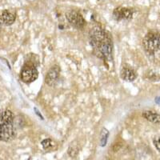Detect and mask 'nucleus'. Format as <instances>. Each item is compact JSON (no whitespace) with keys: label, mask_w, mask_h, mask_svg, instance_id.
I'll list each match as a JSON object with an SVG mask.
<instances>
[{"label":"nucleus","mask_w":160,"mask_h":160,"mask_svg":"<svg viewBox=\"0 0 160 160\" xmlns=\"http://www.w3.org/2000/svg\"><path fill=\"white\" fill-rule=\"evenodd\" d=\"M90 42L94 53L104 61L112 59L113 44L111 35L99 26H95L90 31Z\"/></svg>","instance_id":"f257e3e1"},{"label":"nucleus","mask_w":160,"mask_h":160,"mask_svg":"<svg viewBox=\"0 0 160 160\" xmlns=\"http://www.w3.org/2000/svg\"><path fill=\"white\" fill-rule=\"evenodd\" d=\"M15 115L10 110H0V141L14 139L16 133L14 127Z\"/></svg>","instance_id":"f03ea898"},{"label":"nucleus","mask_w":160,"mask_h":160,"mask_svg":"<svg viewBox=\"0 0 160 160\" xmlns=\"http://www.w3.org/2000/svg\"><path fill=\"white\" fill-rule=\"evenodd\" d=\"M142 46L149 55L160 51V34L150 32L142 40Z\"/></svg>","instance_id":"7ed1b4c3"},{"label":"nucleus","mask_w":160,"mask_h":160,"mask_svg":"<svg viewBox=\"0 0 160 160\" xmlns=\"http://www.w3.org/2000/svg\"><path fill=\"white\" fill-rule=\"evenodd\" d=\"M38 72L35 66L31 62L26 63L22 68L20 77L22 82L26 83H31L38 78Z\"/></svg>","instance_id":"20e7f679"},{"label":"nucleus","mask_w":160,"mask_h":160,"mask_svg":"<svg viewBox=\"0 0 160 160\" xmlns=\"http://www.w3.org/2000/svg\"><path fill=\"white\" fill-rule=\"evenodd\" d=\"M66 18L69 23L74 28H82L86 23L82 15L75 11H70L66 13Z\"/></svg>","instance_id":"39448f33"},{"label":"nucleus","mask_w":160,"mask_h":160,"mask_svg":"<svg viewBox=\"0 0 160 160\" xmlns=\"http://www.w3.org/2000/svg\"><path fill=\"white\" fill-rule=\"evenodd\" d=\"M135 11L131 8H118L113 11V17L117 21L120 20H130L132 18Z\"/></svg>","instance_id":"423d86ee"},{"label":"nucleus","mask_w":160,"mask_h":160,"mask_svg":"<svg viewBox=\"0 0 160 160\" xmlns=\"http://www.w3.org/2000/svg\"><path fill=\"white\" fill-rule=\"evenodd\" d=\"M60 74V68L58 66H54L48 72L45 78L46 83L48 84L50 87H54L56 85L57 82H58V78H59Z\"/></svg>","instance_id":"0eeeda50"},{"label":"nucleus","mask_w":160,"mask_h":160,"mask_svg":"<svg viewBox=\"0 0 160 160\" xmlns=\"http://www.w3.org/2000/svg\"><path fill=\"white\" fill-rule=\"evenodd\" d=\"M120 76L127 82H132L137 78V74L133 68L129 66L122 67L120 71Z\"/></svg>","instance_id":"6e6552de"},{"label":"nucleus","mask_w":160,"mask_h":160,"mask_svg":"<svg viewBox=\"0 0 160 160\" xmlns=\"http://www.w3.org/2000/svg\"><path fill=\"white\" fill-rule=\"evenodd\" d=\"M15 14H13L8 10H5L0 14V25L10 26L15 22Z\"/></svg>","instance_id":"1a4fd4ad"},{"label":"nucleus","mask_w":160,"mask_h":160,"mask_svg":"<svg viewBox=\"0 0 160 160\" xmlns=\"http://www.w3.org/2000/svg\"><path fill=\"white\" fill-rule=\"evenodd\" d=\"M142 117L146 118L148 121H149V122H153V123H159L160 122V115L155 113V111H143L142 112Z\"/></svg>","instance_id":"9d476101"},{"label":"nucleus","mask_w":160,"mask_h":160,"mask_svg":"<svg viewBox=\"0 0 160 160\" xmlns=\"http://www.w3.org/2000/svg\"><path fill=\"white\" fill-rule=\"evenodd\" d=\"M41 144H42V148L45 150H48V151H51L56 146V143L52 139H51V138H46L43 141H42Z\"/></svg>","instance_id":"9b49d317"},{"label":"nucleus","mask_w":160,"mask_h":160,"mask_svg":"<svg viewBox=\"0 0 160 160\" xmlns=\"http://www.w3.org/2000/svg\"><path fill=\"white\" fill-rule=\"evenodd\" d=\"M108 136H109V131L106 128H102V131L100 133V145L101 147H104L107 144Z\"/></svg>","instance_id":"f8f14e48"},{"label":"nucleus","mask_w":160,"mask_h":160,"mask_svg":"<svg viewBox=\"0 0 160 160\" xmlns=\"http://www.w3.org/2000/svg\"><path fill=\"white\" fill-rule=\"evenodd\" d=\"M78 150H79V148H78V144H77L75 142H71V144L69 147V149H68V154H69L71 157L75 158V157L78 155Z\"/></svg>","instance_id":"ddd939ff"},{"label":"nucleus","mask_w":160,"mask_h":160,"mask_svg":"<svg viewBox=\"0 0 160 160\" xmlns=\"http://www.w3.org/2000/svg\"><path fill=\"white\" fill-rule=\"evenodd\" d=\"M153 142H154V145L156 148V149L160 152V138H155Z\"/></svg>","instance_id":"4468645a"},{"label":"nucleus","mask_w":160,"mask_h":160,"mask_svg":"<svg viewBox=\"0 0 160 160\" xmlns=\"http://www.w3.org/2000/svg\"><path fill=\"white\" fill-rule=\"evenodd\" d=\"M155 102H157V103H160V98L158 97V98H156V100H155Z\"/></svg>","instance_id":"2eb2a0df"}]
</instances>
